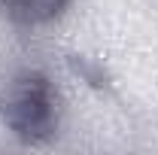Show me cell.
<instances>
[{
    "instance_id": "2",
    "label": "cell",
    "mask_w": 158,
    "mask_h": 155,
    "mask_svg": "<svg viewBox=\"0 0 158 155\" xmlns=\"http://www.w3.org/2000/svg\"><path fill=\"white\" fill-rule=\"evenodd\" d=\"M9 6L21 15H27V19H43V15L58 9L61 0H9Z\"/></svg>"
},
{
    "instance_id": "1",
    "label": "cell",
    "mask_w": 158,
    "mask_h": 155,
    "mask_svg": "<svg viewBox=\"0 0 158 155\" xmlns=\"http://www.w3.org/2000/svg\"><path fill=\"white\" fill-rule=\"evenodd\" d=\"M6 113H9V122L15 128H21L24 134H34L40 128H46L49 113H52L49 110V91H46V85L40 79H27L15 91L12 103L6 107Z\"/></svg>"
}]
</instances>
